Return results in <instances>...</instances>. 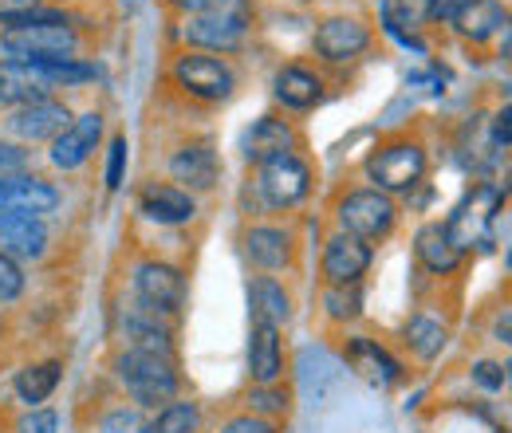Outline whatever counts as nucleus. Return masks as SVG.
I'll list each match as a JSON object with an SVG mask.
<instances>
[{
  "label": "nucleus",
  "mask_w": 512,
  "mask_h": 433,
  "mask_svg": "<svg viewBox=\"0 0 512 433\" xmlns=\"http://www.w3.org/2000/svg\"><path fill=\"white\" fill-rule=\"evenodd\" d=\"M245 256L253 260L256 268L276 272V268H284L292 260V237L284 229H276V225H256V229L245 233Z\"/></svg>",
  "instance_id": "b1692460"
},
{
  "label": "nucleus",
  "mask_w": 512,
  "mask_h": 433,
  "mask_svg": "<svg viewBox=\"0 0 512 433\" xmlns=\"http://www.w3.org/2000/svg\"><path fill=\"white\" fill-rule=\"evenodd\" d=\"M28 166V150L20 142H4L0 138V174H16Z\"/></svg>",
  "instance_id": "58836bf2"
},
{
  "label": "nucleus",
  "mask_w": 512,
  "mask_h": 433,
  "mask_svg": "<svg viewBox=\"0 0 512 433\" xmlns=\"http://www.w3.org/2000/svg\"><path fill=\"white\" fill-rule=\"evenodd\" d=\"M390 16L402 20V24H410V28H418L422 20H430V0H394V12Z\"/></svg>",
  "instance_id": "e433bc0d"
},
{
  "label": "nucleus",
  "mask_w": 512,
  "mask_h": 433,
  "mask_svg": "<svg viewBox=\"0 0 512 433\" xmlns=\"http://www.w3.org/2000/svg\"><path fill=\"white\" fill-rule=\"evenodd\" d=\"M36 8H40V0H0V24L8 28L16 20H24V16H32Z\"/></svg>",
  "instance_id": "ea45409f"
},
{
  "label": "nucleus",
  "mask_w": 512,
  "mask_h": 433,
  "mask_svg": "<svg viewBox=\"0 0 512 433\" xmlns=\"http://www.w3.org/2000/svg\"><path fill=\"white\" fill-rule=\"evenodd\" d=\"M272 95L284 111H312L323 99V79L300 63H288L272 75Z\"/></svg>",
  "instance_id": "aec40b11"
},
{
  "label": "nucleus",
  "mask_w": 512,
  "mask_h": 433,
  "mask_svg": "<svg viewBox=\"0 0 512 433\" xmlns=\"http://www.w3.org/2000/svg\"><path fill=\"white\" fill-rule=\"evenodd\" d=\"M256 193L272 209H296L312 193V166L300 154H276L260 162L256 170Z\"/></svg>",
  "instance_id": "423d86ee"
},
{
  "label": "nucleus",
  "mask_w": 512,
  "mask_h": 433,
  "mask_svg": "<svg viewBox=\"0 0 512 433\" xmlns=\"http://www.w3.org/2000/svg\"><path fill=\"white\" fill-rule=\"evenodd\" d=\"M296 4H308V0H296Z\"/></svg>",
  "instance_id": "8fccbe9b"
},
{
  "label": "nucleus",
  "mask_w": 512,
  "mask_h": 433,
  "mask_svg": "<svg viewBox=\"0 0 512 433\" xmlns=\"http://www.w3.org/2000/svg\"><path fill=\"white\" fill-rule=\"evenodd\" d=\"M414 252H418V260L426 264V272H434V276H449V272L461 264V248L453 245L446 225H426V229H418Z\"/></svg>",
  "instance_id": "a878e982"
},
{
  "label": "nucleus",
  "mask_w": 512,
  "mask_h": 433,
  "mask_svg": "<svg viewBox=\"0 0 512 433\" xmlns=\"http://www.w3.org/2000/svg\"><path fill=\"white\" fill-rule=\"evenodd\" d=\"M363 170L375 182V189H383V193H410L426 178V150L418 142H410V138H398V142L379 146L367 158Z\"/></svg>",
  "instance_id": "39448f33"
},
{
  "label": "nucleus",
  "mask_w": 512,
  "mask_h": 433,
  "mask_svg": "<svg viewBox=\"0 0 512 433\" xmlns=\"http://www.w3.org/2000/svg\"><path fill=\"white\" fill-rule=\"evenodd\" d=\"M371 245L351 237V233H335L327 245H323V276L331 288H351L367 276L371 268Z\"/></svg>",
  "instance_id": "4468645a"
},
{
  "label": "nucleus",
  "mask_w": 512,
  "mask_h": 433,
  "mask_svg": "<svg viewBox=\"0 0 512 433\" xmlns=\"http://www.w3.org/2000/svg\"><path fill=\"white\" fill-rule=\"evenodd\" d=\"M296 142H300V134H296V126L288 123V119L264 115V119H256V126L245 134V158L260 166V162H268V158H276V154H296Z\"/></svg>",
  "instance_id": "412c9836"
},
{
  "label": "nucleus",
  "mask_w": 512,
  "mask_h": 433,
  "mask_svg": "<svg viewBox=\"0 0 512 433\" xmlns=\"http://www.w3.org/2000/svg\"><path fill=\"white\" fill-rule=\"evenodd\" d=\"M60 378H64V363H60V359H44V363H28L24 371L16 374L12 390H16V398L32 410V406H44V402L56 394Z\"/></svg>",
  "instance_id": "393cba45"
},
{
  "label": "nucleus",
  "mask_w": 512,
  "mask_h": 433,
  "mask_svg": "<svg viewBox=\"0 0 512 433\" xmlns=\"http://www.w3.org/2000/svg\"><path fill=\"white\" fill-rule=\"evenodd\" d=\"M0 52H4V60L40 63V67L79 60V32L60 12H40L36 8L32 16H24V20H16L0 32Z\"/></svg>",
  "instance_id": "f257e3e1"
},
{
  "label": "nucleus",
  "mask_w": 512,
  "mask_h": 433,
  "mask_svg": "<svg viewBox=\"0 0 512 433\" xmlns=\"http://www.w3.org/2000/svg\"><path fill=\"white\" fill-rule=\"evenodd\" d=\"M170 178L186 193H209L221 178V162H217V150L209 142H186L174 150L170 158Z\"/></svg>",
  "instance_id": "dca6fc26"
},
{
  "label": "nucleus",
  "mask_w": 512,
  "mask_h": 433,
  "mask_svg": "<svg viewBox=\"0 0 512 433\" xmlns=\"http://www.w3.org/2000/svg\"><path fill=\"white\" fill-rule=\"evenodd\" d=\"M501 205V189L493 186H477L457 209H453V217L446 221V233L453 237V245L461 248H473L481 245L485 237H489V225H493V209Z\"/></svg>",
  "instance_id": "f8f14e48"
},
{
  "label": "nucleus",
  "mask_w": 512,
  "mask_h": 433,
  "mask_svg": "<svg viewBox=\"0 0 512 433\" xmlns=\"http://www.w3.org/2000/svg\"><path fill=\"white\" fill-rule=\"evenodd\" d=\"M221 433H276V426L268 422V418H260V414H237V418H229Z\"/></svg>",
  "instance_id": "4c0bfd02"
},
{
  "label": "nucleus",
  "mask_w": 512,
  "mask_h": 433,
  "mask_svg": "<svg viewBox=\"0 0 512 433\" xmlns=\"http://www.w3.org/2000/svg\"><path fill=\"white\" fill-rule=\"evenodd\" d=\"M16 433H60V418L48 406H32L16 418Z\"/></svg>",
  "instance_id": "f704fd0d"
},
{
  "label": "nucleus",
  "mask_w": 512,
  "mask_h": 433,
  "mask_svg": "<svg viewBox=\"0 0 512 433\" xmlns=\"http://www.w3.org/2000/svg\"><path fill=\"white\" fill-rule=\"evenodd\" d=\"M115 374L138 406H158L178 398V371L170 355H150V351H119Z\"/></svg>",
  "instance_id": "7ed1b4c3"
},
{
  "label": "nucleus",
  "mask_w": 512,
  "mask_h": 433,
  "mask_svg": "<svg viewBox=\"0 0 512 433\" xmlns=\"http://www.w3.org/2000/svg\"><path fill=\"white\" fill-rule=\"evenodd\" d=\"M170 8H178V12H186V16H193V12H201L209 0H166Z\"/></svg>",
  "instance_id": "a18cd8bd"
},
{
  "label": "nucleus",
  "mask_w": 512,
  "mask_h": 433,
  "mask_svg": "<svg viewBox=\"0 0 512 433\" xmlns=\"http://www.w3.org/2000/svg\"><path fill=\"white\" fill-rule=\"evenodd\" d=\"M56 83L48 75V67L40 63H20V60H0V107L16 111L40 99H52Z\"/></svg>",
  "instance_id": "ddd939ff"
},
{
  "label": "nucleus",
  "mask_w": 512,
  "mask_h": 433,
  "mask_svg": "<svg viewBox=\"0 0 512 433\" xmlns=\"http://www.w3.org/2000/svg\"><path fill=\"white\" fill-rule=\"evenodd\" d=\"M312 48L323 63H347L371 48V28L355 16H327L312 32Z\"/></svg>",
  "instance_id": "9b49d317"
},
{
  "label": "nucleus",
  "mask_w": 512,
  "mask_h": 433,
  "mask_svg": "<svg viewBox=\"0 0 512 433\" xmlns=\"http://www.w3.org/2000/svg\"><path fill=\"white\" fill-rule=\"evenodd\" d=\"M134 296L138 304L158 315H174L186 304V276L166 260H142L134 268Z\"/></svg>",
  "instance_id": "1a4fd4ad"
},
{
  "label": "nucleus",
  "mask_w": 512,
  "mask_h": 433,
  "mask_svg": "<svg viewBox=\"0 0 512 433\" xmlns=\"http://www.w3.org/2000/svg\"><path fill=\"white\" fill-rule=\"evenodd\" d=\"M99 138H103V115L99 111H83V115H75L67 130L52 142V150H48V162L56 166V170H79L91 154H95V146H99Z\"/></svg>",
  "instance_id": "2eb2a0df"
},
{
  "label": "nucleus",
  "mask_w": 512,
  "mask_h": 433,
  "mask_svg": "<svg viewBox=\"0 0 512 433\" xmlns=\"http://www.w3.org/2000/svg\"><path fill=\"white\" fill-rule=\"evenodd\" d=\"M394 217H398V209H394V197L383 193V189H351V193H343L339 197V205H335V221H339V233H351V237H359V241H383L386 233L394 229Z\"/></svg>",
  "instance_id": "20e7f679"
},
{
  "label": "nucleus",
  "mask_w": 512,
  "mask_h": 433,
  "mask_svg": "<svg viewBox=\"0 0 512 433\" xmlns=\"http://www.w3.org/2000/svg\"><path fill=\"white\" fill-rule=\"evenodd\" d=\"M0 252L12 256V260H40L48 252V225H44V217L0 213Z\"/></svg>",
  "instance_id": "a211bd4d"
},
{
  "label": "nucleus",
  "mask_w": 512,
  "mask_h": 433,
  "mask_svg": "<svg viewBox=\"0 0 512 433\" xmlns=\"http://www.w3.org/2000/svg\"><path fill=\"white\" fill-rule=\"evenodd\" d=\"M60 189L44 182L40 174L16 170V174H0V213H28V217H48L60 209Z\"/></svg>",
  "instance_id": "9d476101"
},
{
  "label": "nucleus",
  "mask_w": 512,
  "mask_h": 433,
  "mask_svg": "<svg viewBox=\"0 0 512 433\" xmlns=\"http://www.w3.org/2000/svg\"><path fill=\"white\" fill-rule=\"evenodd\" d=\"M249 308H253V323L284 327L292 315V300H288L284 284H276L272 276H256L249 284Z\"/></svg>",
  "instance_id": "bb28decb"
},
{
  "label": "nucleus",
  "mask_w": 512,
  "mask_h": 433,
  "mask_svg": "<svg viewBox=\"0 0 512 433\" xmlns=\"http://www.w3.org/2000/svg\"><path fill=\"white\" fill-rule=\"evenodd\" d=\"M501 56L512 60V20H505V28H501Z\"/></svg>",
  "instance_id": "49530a36"
},
{
  "label": "nucleus",
  "mask_w": 512,
  "mask_h": 433,
  "mask_svg": "<svg viewBox=\"0 0 512 433\" xmlns=\"http://www.w3.org/2000/svg\"><path fill=\"white\" fill-rule=\"evenodd\" d=\"M509 264H512V256H509Z\"/></svg>",
  "instance_id": "3c124183"
},
{
  "label": "nucleus",
  "mask_w": 512,
  "mask_h": 433,
  "mask_svg": "<svg viewBox=\"0 0 512 433\" xmlns=\"http://www.w3.org/2000/svg\"><path fill=\"white\" fill-rule=\"evenodd\" d=\"M249 406H253V414H288V390H280V382L276 386H253L249 390Z\"/></svg>",
  "instance_id": "72a5a7b5"
},
{
  "label": "nucleus",
  "mask_w": 512,
  "mask_h": 433,
  "mask_svg": "<svg viewBox=\"0 0 512 433\" xmlns=\"http://www.w3.org/2000/svg\"><path fill=\"white\" fill-rule=\"evenodd\" d=\"M123 343H127L130 351H150V355H170L174 359V343H170V331L162 327V319H158V311L150 308H130L123 311Z\"/></svg>",
  "instance_id": "5701e85b"
},
{
  "label": "nucleus",
  "mask_w": 512,
  "mask_h": 433,
  "mask_svg": "<svg viewBox=\"0 0 512 433\" xmlns=\"http://www.w3.org/2000/svg\"><path fill=\"white\" fill-rule=\"evenodd\" d=\"M343 359H347V367L359 374L363 382H371L379 390L394 386L402 378V363L386 347H379L375 339H367V335H351L347 347H343Z\"/></svg>",
  "instance_id": "f3484780"
},
{
  "label": "nucleus",
  "mask_w": 512,
  "mask_h": 433,
  "mask_svg": "<svg viewBox=\"0 0 512 433\" xmlns=\"http://www.w3.org/2000/svg\"><path fill=\"white\" fill-rule=\"evenodd\" d=\"M249 374L256 386H276L284 378V347H280V327L253 323L249 335Z\"/></svg>",
  "instance_id": "4be33fe9"
},
{
  "label": "nucleus",
  "mask_w": 512,
  "mask_h": 433,
  "mask_svg": "<svg viewBox=\"0 0 512 433\" xmlns=\"http://www.w3.org/2000/svg\"><path fill=\"white\" fill-rule=\"evenodd\" d=\"M505 371H509V386H512V363H509V367H505Z\"/></svg>",
  "instance_id": "de8ad7c7"
},
{
  "label": "nucleus",
  "mask_w": 512,
  "mask_h": 433,
  "mask_svg": "<svg viewBox=\"0 0 512 433\" xmlns=\"http://www.w3.org/2000/svg\"><path fill=\"white\" fill-rule=\"evenodd\" d=\"M0 335H4V319H0Z\"/></svg>",
  "instance_id": "09e8293b"
},
{
  "label": "nucleus",
  "mask_w": 512,
  "mask_h": 433,
  "mask_svg": "<svg viewBox=\"0 0 512 433\" xmlns=\"http://www.w3.org/2000/svg\"><path fill=\"white\" fill-rule=\"evenodd\" d=\"M473 382L485 386V390H501V386H505V367H497V363H477V367H473Z\"/></svg>",
  "instance_id": "79ce46f5"
},
{
  "label": "nucleus",
  "mask_w": 512,
  "mask_h": 433,
  "mask_svg": "<svg viewBox=\"0 0 512 433\" xmlns=\"http://www.w3.org/2000/svg\"><path fill=\"white\" fill-rule=\"evenodd\" d=\"M75 115L67 111L64 99H40V103H28V107H16V111H8L4 115V130L20 142V146H32V142H56L60 134L67 130Z\"/></svg>",
  "instance_id": "6e6552de"
},
{
  "label": "nucleus",
  "mask_w": 512,
  "mask_h": 433,
  "mask_svg": "<svg viewBox=\"0 0 512 433\" xmlns=\"http://www.w3.org/2000/svg\"><path fill=\"white\" fill-rule=\"evenodd\" d=\"M493 335H497L505 347H512V311L497 315V323H493Z\"/></svg>",
  "instance_id": "c03bdc74"
},
{
  "label": "nucleus",
  "mask_w": 512,
  "mask_h": 433,
  "mask_svg": "<svg viewBox=\"0 0 512 433\" xmlns=\"http://www.w3.org/2000/svg\"><path fill=\"white\" fill-rule=\"evenodd\" d=\"M142 414L134 410V406H115V410H107L103 418H99V426L95 433H142Z\"/></svg>",
  "instance_id": "473e14b6"
},
{
  "label": "nucleus",
  "mask_w": 512,
  "mask_h": 433,
  "mask_svg": "<svg viewBox=\"0 0 512 433\" xmlns=\"http://www.w3.org/2000/svg\"><path fill=\"white\" fill-rule=\"evenodd\" d=\"M201 430V410L197 402H166L146 426L142 433H197Z\"/></svg>",
  "instance_id": "c756f323"
},
{
  "label": "nucleus",
  "mask_w": 512,
  "mask_h": 433,
  "mask_svg": "<svg viewBox=\"0 0 512 433\" xmlns=\"http://www.w3.org/2000/svg\"><path fill=\"white\" fill-rule=\"evenodd\" d=\"M473 0H430V16L442 24H457V16L469 8Z\"/></svg>",
  "instance_id": "a19ab883"
},
{
  "label": "nucleus",
  "mask_w": 512,
  "mask_h": 433,
  "mask_svg": "<svg viewBox=\"0 0 512 433\" xmlns=\"http://www.w3.org/2000/svg\"><path fill=\"white\" fill-rule=\"evenodd\" d=\"M505 8L497 4V0H473L461 16H457V32L465 36V40H473V44H485L493 32H501L505 28Z\"/></svg>",
  "instance_id": "cd10ccee"
},
{
  "label": "nucleus",
  "mask_w": 512,
  "mask_h": 433,
  "mask_svg": "<svg viewBox=\"0 0 512 433\" xmlns=\"http://www.w3.org/2000/svg\"><path fill=\"white\" fill-rule=\"evenodd\" d=\"M127 158H130V146L123 134L111 138V150H107V189H119L123 178H127Z\"/></svg>",
  "instance_id": "c9c22d12"
},
{
  "label": "nucleus",
  "mask_w": 512,
  "mask_h": 433,
  "mask_svg": "<svg viewBox=\"0 0 512 433\" xmlns=\"http://www.w3.org/2000/svg\"><path fill=\"white\" fill-rule=\"evenodd\" d=\"M489 134H493V142H497V146H512V107H501V111L493 115Z\"/></svg>",
  "instance_id": "37998d69"
},
{
  "label": "nucleus",
  "mask_w": 512,
  "mask_h": 433,
  "mask_svg": "<svg viewBox=\"0 0 512 433\" xmlns=\"http://www.w3.org/2000/svg\"><path fill=\"white\" fill-rule=\"evenodd\" d=\"M402 335H406V347H410L422 363H434V359L446 351V339H449L446 327H442L438 319H430V315H414V319H406Z\"/></svg>",
  "instance_id": "c85d7f7f"
},
{
  "label": "nucleus",
  "mask_w": 512,
  "mask_h": 433,
  "mask_svg": "<svg viewBox=\"0 0 512 433\" xmlns=\"http://www.w3.org/2000/svg\"><path fill=\"white\" fill-rule=\"evenodd\" d=\"M323 308H327V315H331L335 323L355 319V315L363 311V292H359V284H351V288H327Z\"/></svg>",
  "instance_id": "7c9ffc66"
},
{
  "label": "nucleus",
  "mask_w": 512,
  "mask_h": 433,
  "mask_svg": "<svg viewBox=\"0 0 512 433\" xmlns=\"http://www.w3.org/2000/svg\"><path fill=\"white\" fill-rule=\"evenodd\" d=\"M138 213L146 221H158V225H186L193 213H197V201L182 186H158V182H150V186L138 193Z\"/></svg>",
  "instance_id": "6ab92c4d"
},
{
  "label": "nucleus",
  "mask_w": 512,
  "mask_h": 433,
  "mask_svg": "<svg viewBox=\"0 0 512 433\" xmlns=\"http://www.w3.org/2000/svg\"><path fill=\"white\" fill-rule=\"evenodd\" d=\"M24 288H28V276H24L20 260L0 252V304H16L24 296Z\"/></svg>",
  "instance_id": "2f4dec72"
},
{
  "label": "nucleus",
  "mask_w": 512,
  "mask_h": 433,
  "mask_svg": "<svg viewBox=\"0 0 512 433\" xmlns=\"http://www.w3.org/2000/svg\"><path fill=\"white\" fill-rule=\"evenodd\" d=\"M253 28V4L249 0H209L201 12H193L182 28L186 44L205 52H237Z\"/></svg>",
  "instance_id": "f03ea898"
},
{
  "label": "nucleus",
  "mask_w": 512,
  "mask_h": 433,
  "mask_svg": "<svg viewBox=\"0 0 512 433\" xmlns=\"http://www.w3.org/2000/svg\"><path fill=\"white\" fill-rule=\"evenodd\" d=\"M170 75L186 95L201 99V103H225L233 95V87H237V75H233L229 63L217 60V56H201V52L178 56Z\"/></svg>",
  "instance_id": "0eeeda50"
}]
</instances>
